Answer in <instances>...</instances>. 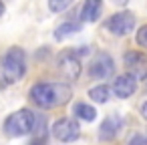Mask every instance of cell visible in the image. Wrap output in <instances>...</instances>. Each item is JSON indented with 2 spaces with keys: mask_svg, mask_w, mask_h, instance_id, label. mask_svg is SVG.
<instances>
[{
  "mask_svg": "<svg viewBox=\"0 0 147 145\" xmlns=\"http://www.w3.org/2000/svg\"><path fill=\"white\" fill-rule=\"evenodd\" d=\"M73 91L67 83H36L30 89V99L34 105L42 109H53L65 105L71 99Z\"/></svg>",
  "mask_w": 147,
  "mask_h": 145,
  "instance_id": "obj_1",
  "label": "cell"
},
{
  "mask_svg": "<svg viewBox=\"0 0 147 145\" xmlns=\"http://www.w3.org/2000/svg\"><path fill=\"white\" fill-rule=\"evenodd\" d=\"M0 71H2V79L4 83L12 85L16 81H20L26 73V55L20 47H12L6 51V55L0 61Z\"/></svg>",
  "mask_w": 147,
  "mask_h": 145,
  "instance_id": "obj_2",
  "label": "cell"
},
{
  "mask_svg": "<svg viewBox=\"0 0 147 145\" xmlns=\"http://www.w3.org/2000/svg\"><path fill=\"white\" fill-rule=\"evenodd\" d=\"M34 123H36L34 113L28 109H20V111H14L12 115L6 117L4 133L8 137H22V135H28L34 131Z\"/></svg>",
  "mask_w": 147,
  "mask_h": 145,
  "instance_id": "obj_3",
  "label": "cell"
},
{
  "mask_svg": "<svg viewBox=\"0 0 147 145\" xmlns=\"http://www.w3.org/2000/svg\"><path fill=\"white\" fill-rule=\"evenodd\" d=\"M57 69L67 81H77L81 77V61L75 51H65L57 57Z\"/></svg>",
  "mask_w": 147,
  "mask_h": 145,
  "instance_id": "obj_4",
  "label": "cell"
},
{
  "mask_svg": "<svg viewBox=\"0 0 147 145\" xmlns=\"http://www.w3.org/2000/svg\"><path fill=\"white\" fill-rule=\"evenodd\" d=\"M53 135L57 141L61 143H71V141H77L81 137V127L75 119L71 117H63L59 121H55L53 125Z\"/></svg>",
  "mask_w": 147,
  "mask_h": 145,
  "instance_id": "obj_5",
  "label": "cell"
},
{
  "mask_svg": "<svg viewBox=\"0 0 147 145\" xmlns=\"http://www.w3.org/2000/svg\"><path fill=\"white\" fill-rule=\"evenodd\" d=\"M113 73H115V63H113L111 55H107V53H99L89 67V75L95 81H107L109 77H113Z\"/></svg>",
  "mask_w": 147,
  "mask_h": 145,
  "instance_id": "obj_6",
  "label": "cell"
},
{
  "mask_svg": "<svg viewBox=\"0 0 147 145\" xmlns=\"http://www.w3.org/2000/svg\"><path fill=\"white\" fill-rule=\"evenodd\" d=\"M105 26L115 34V36H127L129 32H133V28H135V16L131 14V12H117V14H113L107 22H105Z\"/></svg>",
  "mask_w": 147,
  "mask_h": 145,
  "instance_id": "obj_7",
  "label": "cell"
},
{
  "mask_svg": "<svg viewBox=\"0 0 147 145\" xmlns=\"http://www.w3.org/2000/svg\"><path fill=\"white\" fill-rule=\"evenodd\" d=\"M125 67L129 71V75H133L135 79H145L147 77V55L139 53V51H131L125 55Z\"/></svg>",
  "mask_w": 147,
  "mask_h": 145,
  "instance_id": "obj_8",
  "label": "cell"
},
{
  "mask_svg": "<svg viewBox=\"0 0 147 145\" xmlns=\"http://www.w3.org/2000/svg\"><path fill=\"white\" fill-rule=\"evenodd\" d=\"M135 89H137V79H135L133 75H129V73L119 75V77L113 81V87H111V91H113L119 99L131 97V95L135 93Z\"/></svg>",
  "mask_w": 147,
  "mask_h": 145,
  "instance_id": "obj_9",
  "label": "cell"
},
{
  "mask_svg": "<svg viewBox=\"0 0 147 145\" xmlns=\"http://www.w3.org/2000/svg\"><path fill=\"white\" fill-rule=\"evenodd\" d=\"M121 125H123V121H121L119 115H115V113H113V115H107L105 121H103L101 127H99V139H101V141H113V139L119 135Z\"/></svg>",
  "mask_w": 147,
  "mask_h": 145,
  "instance_id": "obj_10",
  "label": "cell"
},
{
  "mask_svg": "<svg viewBox=\"0 0 147 145\" xmlns=\"http://www.w3.org/2000/svg\"><path fill=\"white\" fill-rule=\"evenodd\" d=\"M101 12H103V0H85L79 16L83 22H97Z\"/></svg>",
  "mask_w": 147,
  "mask_h": 145,
  "instance_id": "obj_11",
  "label": "cell"
},
{
  "mask_svg": "<svg viewBox=\"0 0 147 145\" xmlns=\"http://www.w3.org/2000/svg\"><path fill=\"white\" fill-rule=\"evenodd\" d=\"M79 30H81V24H79V22L67 20V22H63L61 26L55 28V38H57V40H63V38H67V36H71V34H75V32H79Z\"/></svg>",
  "mask_w": 147,
  "mask_h": 145,
  "instance_id": "obj_12",
  "label": "cell"
},
{
  "mask_svg": "<svg viewBox=\"0 0 147 145\" xmlns=\"http://www.w3.org/2000/svg\"><path fill=\"white\" fill-rule=\"evenodd\" d=\"M73 111H75V115H77L79 119H83V121H95V117H97L95 107H91V105H87V103H77Z\"/></svg>",
  "mask_w": 147,
  "mask_h": 145,
  "instance_id": "obj_13",
  "label": "cell"
},
{
  "mask_svg": "<svg viewBox=\"0 0 147 145\" xmlns=\"http://www.w3.org/2000/svg\"><path fill=\"white\" fill-rule=\"evenodd\" d=\"M109 93H111V89H109L107 85H97V87H93V89L89 91V97H91L95 103H107V101H109Z\"/></svg>",
  "mask_w": 147,
  "mask_h": 145,
  "instance_id": "obj_14",
  "label": "cell"
},
{
  "mask_svg": "<svg viewBox=\"0 0 147 145\" xmlns=\"http://www.w3.org/2000/svg\"><path fill=\"white\" fill-rule=\"evenodd\" d=\"M73 4V0H49V8L53 12H63Z\"/></svg>",
  "mask_w": 147,
  "mask_h": 145,
  "instance_id": "obj_15",
  "label": "cell"
},
{
  "mask_svg": "<svg viewBox=\"0 0 147 145\" xmlns=\"http://www.w3.org/2000/svg\"><path fill=\"white\" fill-rule=\"evenodd\" d=\"M137 45L147 49V24L139 26V30H137Z\"/></svg>",
  "mask_w": 147,
  "mask_h": 145,
  "instance_id": "obj_16",
  "label": "cell"
},
{
  "mask_svg": "<svg viewBox=\"0 0 147 145\" xmlns=\"http://www.w3.org/2000/svg\"><path fill=\"white\" fill-rule=\"evenodd\" d=\"M129 145H147V133H135L129 139Z\"/></svg>",
  "mask_w": 147,
  "mask_h": 145,
  "instance_id": "obj_17",
  "label": "cell"
},
{
  "mask_svg": "<svg viewBox=\"0 0 147 145\" xmlns=\"http://www.w3.org/2000/svg\"><path fill=\"white\" fill-rule=\"evenodd\" d=\"M141 115H143V119L147 121V101H145V103L141 105Z\"/></svg>",
  "mask_w": 147,
  "mask_h": 145,
  "instance_id": "obj_18",
  "label": "cell"
},
{
  "mask_svg": "<svg viewBox=\"0 0 147 145\" xmlns=\"http://www.w3.org/2000/svg\"><path fill=\"white\" fill-rule=\"evenodd\" d=\"M113 2H115V4H121V6H125V4L129 2V0H113Z\"/></svg>",
  "mask_w": 147,
  "mask_h": 145,
  "instance_id": "obj_19",
  "label": "cell"
},
{
  "mask_svg": "<svg viewBox=\"0 0 147 145\" xmlns=\"http://www.w3.org/2000/svg\"><path fill=\"white\" fill-rule=\"evenodd\" d=\"M4 14V4H2V0H0V16Z\"/></svg>",
  "mask_w": 147,
  "mask_h": 145,
  "instance_id": "obj_20",
  "label": "cell"
},
{
  "mask_svg": "<svg viewBox=\"0 0 147 145\" xmlns=\"http://www.w3.org/2000/svg\"><path fill=\"white\" fill-rule=\"evenodd\" d=\"M145 79H147V77H145Z\"/></svg>",
  "mask_w": 147,
  "mask_h": 145,
  "instance_id": "obj_21",
  "label": "cell"
}]
</instances>
